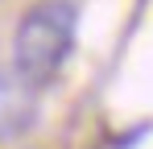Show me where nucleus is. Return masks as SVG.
I'll list each match as a JSON object with an SVG mask.
<instances>
[{
	"label": "nucleus",
	"mask_w": 153,
	"mask_h": 149,
	"mask_svg": "<svg viewBox=\"0 0 153 149\" xmlns=\"http://www.w3.org/2000/svg\"><path fill=\"white\" fill-rule=\"evenodd\" d=\"M79 13L71 0H37L13 33V71L29 87H50L75 50Z\"/></svg>",
	"instance_id": "nucleus-1"
},
{
	"label": "nucleus",
	"mask_w": 153,
	"mask_h": 149,
	"mask_svg": "<svg viewBox=\"0 0 153 149\" xmlns=\"http://www.w3.org/2000/svg\"><path fill=\"white\" fill-rule=\"evenodd\" d=\"M37 120V87H29L13 66H0V141H17Z\"/></svg>",
	"instance_id": "nucleus-2"
}]
</instances>
